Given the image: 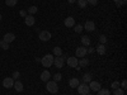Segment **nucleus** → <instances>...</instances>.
I'll return each instance as SVG.
<instances>
[{
    "label": "nucleus",
    "instance_id": "obj_1",
    "mask_svg": "<svg viewBox=\"0 0 127 95\" xmlns=\"http://www.w3.org/2000/svg\"><path fill=\"white\" fill-rule=\"evenodd\" d=\"M41 63L43 67H51L52 65H54V56L52 55H45L43 57L41 58Z\"/></svg>",
    "mask_w": 127,
    "mask_h": 95
},
{
    "label": "nucleus",
    "instance_id": "obj_2",
    "mask_svg": "<svg viewBox=\"0 0 127 95\" xmlns=\"http://www.w3.org/2000/svg\"><path fill=\"white\" fill-rule=\"evenodd\" d=\"M46 89L48 90V93L51 94H56L59 91V86H57V82L54 80H48L46 82Z\"/></svg>",
    "mask_w": 127,
    "mask_h": 95
},
{
    "label": "nucleus",
    "instance_id": "obj_3",
    "mask_svg": "<svg viewBox=\"0 0 127 95\" xmlns=\"http://www.w3.org/2000/svg\"><path fill=\"white\" fill-rule=\"evenodd\" d=\"M66 55H61V56H59V57H54V65L57 67V69H61L62 66H64V63H65V61H66Z\"/></svg>",
    "mask_w": 127,
    "mask_h": 95
},
{
    "label": "nucleus",
    "instance_id": "obj_4",
    "mask_svg": "<svg viewBox=\"0 0 127 95\" xmlns=\"http://www.w3.org/2000/svg\"><path fill=\"white\" fill-rule=\"evenodd\" d=\"M78 89V93L80 94V95H87V94H89V85L88 84H79V86L76 88Z\"/></svg>",
    "mask_w": 127,
    "mask_h": 95
},
{
    "label": "nucleus",
    "instance_id": "obj_5",
    "mask_svg": "<svg viewBox=\"0 0 127 95\" xmlns=\"http://www.w3.org/2000/svg\"><path fill=\"white\" fill-rule=\"evenodd\" d=\"M87 48L84 47V46H80V47H78L76 48V56L75 57H79V58H83V57H85L87 56Z\"/></svg>",
    "mask_w": 127,
    "mask_h": 95
},
{
    "label": "nucleus",
    "instance_id": "obj_6",
    "mask_svg": "<svg viewBox=\"0 0 127 95\" xmlns=\"http://www.w3.org/2000/svg\"><path fill=\"white\" fill-rule=\"evenodd\" d=\"M51 33L48 30H42L41 33H39V39L42 41V42H47V41H50L51 39Z\"/></svg>",
    "mask_w": 127,
    "mask_h": 95
},
{
    "label": "nucleus",
    "instance_id": "obj_7",
    "mask_svg": "<svg viewBox=\"0 0 127 95\" xmlns=\"http://www.w3.org/2000/svg\"><path fill=\"white\" fill-rule=\"evenodd\" d=\"M78 57H75V56H72V57H69V58H66V62H67V65L70 66V67H78Z\"/></svg>",
    "mask_w": 127,
    "mask_h": 95
},
{
    "label": "nucleus",
    "instance_id": "obj_8",
    "mask_svg": "<svg viewBox=\"0 0 127 95\" xmlns=\"http://www.w3.org/2000/svg\"><path fill=\"white\" fill-rule=\"evenodd\" d=\"M13 85H14V80H13L12 77H5V79L3 80V86H4L5 89L13 88Z\"/></svg>",
    "mask_w": 127,
    "mask_h": 95
},
{
    "label": "nucleus",
    "instance_id": "obj_9",
    "mask_svg": "<svg viewBox=\"0 0 127 95\" xmlns=\"http://www.w3.org/2000/svg\"><path fill=\"white\" fill-rule=\"evenodd\" d=\"M24 23L28 25V27H32V25H34L36 23V19L33 15H31V14H27V17L24 18Z\"/></svg>",
    "mask_w": 127,
    "mask_h": 95
},
{
    "label": "nucleus",
    "instance_id": "obj_10",
    "mask_svg": "<svg viewBox=\"0 0 127 95\" xmlns=\"http://www.w3.org/2000/svg\"><path fill=\"white\" fill-rule=\"evenodd\" d=\"M89 89L90 90H93V91H98L99 89H102V86H100V84H99V81H90L89 82Z\"/></svg>",
    "mask_w": 127,
    "mask_h": 95
},
{
    "label": "nucleus",
    "instance_id": "obj_11",
    "mask_svg": "<svg viewBox=\"0 0 127 95\" xmlns=\"http://www.w3.org/2000/svg\"><path fill=\"white\" fill-rule=\"evenodd\" d=\"M83 28L85 29V30H88V32H93L95 29V24H94V22H92V20H88V22L84 24Z\"/></svg>",
    "mask_w": 127,
    "mask_h": 95
},
{
    "label": "nucleus",
    "instance_id": "obj_12",
    "mask_svg": "<svg viewBox=\"0 0 127 95\" xmlns=\"http://www.w3.org/2000/svg\"><path fill=\"white\" fill-rule=\"evenodd\" d=\"M79 84H80V81H79L78 77H71L70 81H69V85H70V88H72V89H76V88L79 86Z\"/></svg>",
    "mask_w": 127,
    "mask_h": 95
},
{
    "label": "nucleus",
    "instance_id": "obj_13",
    "mask_svg": "<svg viewBox=\"0 0 127 95\" xmlns=\"http://www.w3.org/2000/svg\"><path fill=\"white\" fill-rule=\"evenodd\" d=\"M3 41H5L6 43H12L13 41H15V34L14 33H6L3 38Z\"/></svg>",
    "mask_w": 127,
    "mask_h": 95
},
{
    "label": "nucleus",
    "instance_id": "obj_14",
    "mask_svg": "<svg viewBox=\"0 0 127 95\" xmlns=\"http://www.w3.org/2000/svg\"><path fill=\"white\" fill-rule=\"evenodd\" d=\"M64 24H65V27H67V28H71V27L75 25V20H74L72 17H67L65 19V22H64Z\"/></svg>",
    "mask_w": 127,
    "mask_h": 95
},
{
    "label": "nucleus",
    "instance_id": "obj_15",
    "mask_svg": "<svg viewBox=\"0 0 127 95\" xmlns=\"http://www.w3.org/2000/svg\"><path fill=\"white\" fill-rule=\"evenodd\" d=\"M50 79H51V73H50V71H48V70H45L43 72L41 73V80H42V81L47 82Z\"/></svg>",
    "mask_w": 127,
    "mask_h": 95
},
{
    "label": "nucleus",
    "instance_id": "obj_16",
    "mask_svg": "<svg viewBox=\"0 0 127 95\" xmlns=\"http://www.w3.org/2000/svg\"><path fill=\"white\" fill-rule=\"evenodd\" d=\"M95 51H97L99 55H105V52H107V48H105V45L99 43L97 47H95Z\"/></svg>",
    "mask_w": 127,
    "mask_h": 95
},
{
    "label": "nucleus",
    "instance_id": "obj_17",
    "mask_svg": "<svg viewBox=\"0 0 127 95\" xmlns=\"http://www.w3.org/2000/svg\"><path fill=\"white\" fill-rule=\"evenodd\" d=\"M13 88L18 91V93H22L23 91V84L20 82L19 80H17V81H14V85H13Z\"/></svg>",
    "mask_w": 127,
    "mask_h": 95
},
{
    "label": "nucleus",
    "instance_id": "obj_18",
    "mask_svg": "<svg viewBox=\"0 0 127 95\" xmlns=\"http://www.w3.org/2000/svg\"><path fill=\"white\" fill-rule=\"evenodd\" d=\"M88 65H89V60H88V58H84V57H83V58H80V60L78 61V66H79V67H87Z\"/></svg>",
    "mask_w": 127,
    "mask_h": 95
},
{
    "label": "nucleus",
    "instance_id": "obj_19",
    "mask_svg": "<svg viewBox=\"0 0 127 95\" xmlns=\"http://www.w3.org/2000/svg\"><path fill=\"white\" fill-rule=\"evenodd\" d=\"M81 45H83L84 47L90 46V38H89L88 36H83V37H81Z\"/></svg>",
    "mask_w": 127,
    "mask_h": 95
},
{
    "label": "nucleus",
    "instance_id": "obj_20",
    "mask_svg": "<svg viewBox=\"0 0 127 95\" xmlns=\"http://www.w3.org/2000/svg\"><path fill=\"white\" fill-rule=\"evenodd\" d=\"M81 80H83L84 84H88V82L92 81V75H90V73H84L83 77H81Z\"/></svg>",
    "mask_w": 127,
    "mask_h": 95
},
{
    "label": "nucleus",
    "instance_id": "obj_21",
    "mask_svg": "<svg viewBox=\"0 0 127 95\" xmlns=\"http://www.w3.org/2000/svg\"><path fill=\"white\" fill-rule=\"evenodd\" d=\"M37 12H38V8H37L36 5H32V6H29V8H28V14H31V15L36 14Z\"/></svg>",
    "mask_w": 127,
    "mask_h": 95
},
{
    "label": "nucleus",
    "instance_id": "obj_22",
    "mask_svg": "<svg viewBox=\"0 0 127 95\" xmlns=\"http://www.w3.org/2000/svg\"><path fill=\"white\" fill-rule=\"evenodd\" d=\"M54 55L56 56V57H59V56H61L62 55V49H61V47H55L54 48Z\"/></svg>",
    "mask_w": 127,
    "mask_h": 95
},
{
    "label": "nucleus",
    "instance_id": "obj_23",
    "mask_svg": "<svg viewBox=\"0 0 127 95\" xmlns=\"http://www.w3.org/2000/svg\"><path fill=\"white\" fill-rule=\"evenodd\" d=\"M97 93H98V95H111L108 89H99Z\"/></svg>",
    "mask_w": 127,
    "mask_h": 95
},
{
    "label": "nucleus",
    "instance_id": "obj_24",
    "mask_svg": "<svg viewBox=\"0 0 127 95\" xmlns=\"http://www.w3.org/2000/svg\"><path fill=\"white\" fill-rule=\"evenodd\" d=\"M113 95H126V94H125V90L123 89L118 88V89H114L113 90Z\"/></svg>",
    "mask_w": 127,
    "mask_h": 95
},
{
    "label": "nucleus",
    "instance_id": "obj_25",
    "mask_svg": "<svg viewBox=\"0 0 127 95\" xmlns=\"http://www.w3.org/2000/svg\"><path fill=\"white\" fill-rule=\"evenodd\" d=\"M78 4H79V8H81V9H84V8L88 6L87 0H78Z\"/></svg>",
    "mask_w": 127,
    "mask_h": 95
},
{
    "label": "nucleus",
    "instance_id": "obj_26",
    "mask_svg": "<svg viewBox=\"0 0 127 95\" xmlns=\"http://www.w3.org/2000/svg\"><path fill=\"white\" fill-rule=\"evenodd\" d=\"M18 3V0H5V4L8 6H15Z\"/></svg>",
    "mask_w": 127,
    "mask_h": 95
},
{
    "label": "nucleus",
    "instance_id": "obj_27",
    "mask_svg": "<svg viewBox=\"0 0 127 95\" xmlns=\"http://www.w3.org/2000/svg\"><path fill=\"white\" fill-rule=\"evenodd\" d=\"M0 48H3V49H9V43H6L5 41H0Z\"/></svg>",
    "mask_w": 127,
    "mask_h": 95
},
{
    "label": "nucleus",
    "instance_id": "obj_28",
    "mask_svg": "<svg viewBox=\"0 0 127 95\" xmlns=\"http://www.w3.org/2000/svg\"><path fill=\"white\" fill-rule=\"evenodd\" d=\"M83 25H80V24H75V25H74V30H75L76 32V33H81V32H83Z\"/></svg>",
    "mask_w": 127,
    "mask_h": 95
},
{
    "label": "nucleus",
    "instance_id": "obj_29",
    "mask_svg": "<svg viewBox=\"0 0 127 95\" xmlns=\"http://www.w3.org/2000/svg\"><path fill=\"white\" fill-rule=\"evenodd\" d=\"M99 42H100L102 45H105V43H107V36L100 34V36H99Z\"/></svg>",
    "mask_w": 127,
    "mask_h": 95
},
{
    "label": "nucleus",
    "instance_id": "obj_30",
    "mask_svg": "<svg viewBox=\"0 0 127 95\" xmlns=\"http://www.w3.org/2000/svg\"><path fill=\"white\" fill-rule=\"evenodd\" d=\"M19 77H20V72H19V71H14L13 75H12V79H13V80H18Z\"/></svg>",
    "mask_w": 127,
    "mask_h": 95
},
{
    "label": "nucleus",
    "instance_id": "obj_31",
    "mask_svg": "<svg viewBox=\"0 0 127 95\" xmlns=\"http://www.w3.org/2000/svg\"><path fill=\"white\" fill-rule=\"evenodd\" d=\"M61 79H62V76H61V73H55V75H54V81H61Z\"/></svg>",
    "mask_w": 127,
    "mask_h": 95
},
{
    "label": "nucleus",
    "instance_id": "obj_32",
    "mask_svg": "<svg viewBox=\"0 0 127 95\" xmlns=\"http://www.w3.org/2000/svg\"><path fill=\"white\" fill-rule=\"evenodd\" d=\"M111 88H112L113 90H114V89L121 88V86H120V82H118V81H113V82H112V85H111Z\"/></svg>",
    "mask_w": 127,
    "mask_h": 95
},
{
    "label": "nucleus",
    "instance_id": "obj_33",
    "mask_svg": "<svg viewBox=\"0 0 127 95\" xmlns=\"http://www.w3.org/2000/svg\"><path fill=\"white\" fill-rule=\"evenodd\" d=\"M87 3L89 5H92V6H95V5L98 4V0H87Z\"/></svg>",
    "mask_w": 127,
    "mask_h": 95
},
{
    "label": "nucleus",
    "instance_id": "obj_34",
    "mask_svg": "<svg viewBox=\"0 0 127 95\" xmlns=\"http://www.w3.org/2000/svg\"><path fill=\"white\" fill-rule=\"evenodd\" d=\"M120 86H121V89L126 90V89H127V81H126V80H123V81L121 82V85H120Z\"/></svg>",
    "mask_w": 127,
    "mask_h": 95
},
{
    "label": "nucleus",
    "instance_id": "obj_35",
    "mask_svg": "<svg viewBox=\"0 0 127 95\" xmlns=\"http://www.w3.org/2000/svg\"><path fill=\"white\" fill-rule=\"evenodd\" d=\"M19 15L23 17V18H26V17H27V12H26V10H20V12H19Z\"/></svg>",
    "mask_w": 127,
    "mask_h": 95
},
{
    "label": "nucleus",
    "instance_id": "obj_36",
    "mask_svg": "<svg viewBox=\"0 0 127 95\" xmlns=\"http://www.w3.org/2000/svg\"><path fill=\"white\" fill-rule=\"evenodd\" d=\"M94 51H95V48H93V47H89V48H87V52H88V53H93Z\"/></svg>",
    "mask_w": 127,
    "mask_h": 95
},
{
    "label": "nucleus",
    "instance_id": "obj_37",
    "mask_svg": "<svg viewBox=\"0 0 127 95\" xmlns=\"http://www.w3.org/2000/svg\"><path fill=\"white\" fill-rule=\"evenodd\" d=\"M118 3H120V4H121V6H122V5H126V3H127V0H120Z\"/></svg>",
    "mask_w": 127,
    "mask_h": 95
},
{
    "label": "nucleus",
    "instance_id": "obj_38",
    "mask_svg": "<svg viewBox=\"0 0 127 95\" xmlns=\"http://www.w3.org/2000/svg\"><path fill=\"white\" fill-rule=\"evenodd\" d=\"M67 1H69L70 4H74V3H76V1H78V0H67Z\"/></svg>",
    "mask_w": 127,
    "mask_h": 95
},
{
    "label": "nucleus",
    "instance_id": "obj_39",
    "mask_svg": "<svg viewBox=\"0 0 127 95\" xmlns=\"http://www.w3.org/2000/svg\"><path fill=\"white\" fill-rule=\"evenodd\" d=\"M113 1H114V3H118V1H120V0H113Z\"/></svg>",
    "mask_w": 127,
    "mask_h": 95
},
{
    "label": "nucleus",
    "instance_id": "obj_40",
    "mask_svg": "<svg viewBox=\"0 0 127 95\" xmlns=\"http://www.w3.org/2000/svg\"><path fill=\"white\" fill-rule=\"evenodd\" d=\"M1 18H3V17H1V14H0V20H1Z\"/></svg>",
    "mask_w": 127,
    "mask_h": 95
},
{
    "label": "nucleus",
    "instance_id": "obj_41",
    "mask_svg": "<svg viewBox=\"0 0 127 95\" xmlns=\"http://www.w3.org/2000/svg\"><path fill=\"white\" fill-rule=\"evenodd\" d=\"M87 95H92V94H87Z\"/></svg>",
    "mask_w": 127,
    "mask_h": 95
}]
</instances>
